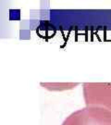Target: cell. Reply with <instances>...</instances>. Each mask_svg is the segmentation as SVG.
<instances>
[{
	"mask_svg": "<svg viewBox=\"0 0 111 125\" xmlns=\"http://www.w3.org/2000/svg\"><path fill=\"white\" fill-rule=\"evenodd\" d=\"M62 125H111V112L101 107L86 106L67 117Z\"/></svg>",
	"mask_w": 111,
	"mask_h": 125,
	"instance_id": "obj_1",
	"label": "cell"
},
{
	"mask_svg": "<svg viewBox=\"0 0 111 125\" xmlns=\"http://www.w3.org/2000/svg\"><path fill=\"white\" fill-rule=\"evenodd\" d=\"M86 106H95L111 112V83H85L82 87Z\"/></svg>",
	"mask_w": 111,
	"mask_h": 125,
	"instance_id": "obj_2",
	"label": "cell"
}]
</instances>
